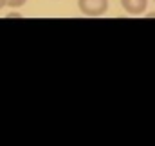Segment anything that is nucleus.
I'll return each mask as SVG.
<instances>
[{
	"label": "nucleus",
	"mask_w": 155,
	"mask_h": 146,
	"mask_svg": "<svg viewBox=\"0 0 155 146\" xmlns=\"http://www.w3.org/2000/svg\"><path fill=\"white\" fill-rule=\"evenodd\" d=\"M78 7L85 16H101L108 11V0H78Z\"/></svg>",
	"instance_id": "nucleus-1"
},
{
	"label": "nucleus",
	"mask_w": 155,
	"mask_h": 146,
	"mask_svg": "<svg viewBox=\"0 0 155 146\" xmlns=\"http://www.w3.org/2000/svg\"><path fill=\"white\" fill-rule=\"evenodd\" d=\"M121 5L130 15H141L146 11L148 0H121Z\"/></svg>",
	"instance_id": "nucleus-2"
},
{
	"label": "nucleus",
	"mask_w": 155,
	"mask_h": 146,
	"mask_svg": "<svg viewBox=\"0 0 155 146\" xmlns=\"http://www.w3.org/2000/svg\"><path fill=\"white\" fill-rule=\"evenodd\" d=\"M27 0H7V5L9 7H22Z\"/></svg>",
	"instance_id": "nucleus-3"
},
{
	"label": "nucleus",
	"mask_w": 155,
	"mask_h": 146,
	"mask_svg": "<svg viewBox=\"0 0 155 146\" xmlns=\"http://www.w3.org/2000/svg\"><path fill=\"white\" fill-rule=\"evenodd\" d=\"M4 5H7V0H0V9H2Z\"/></svg>",
	"instance_id": "nucleus-4"
}]
</instances>
